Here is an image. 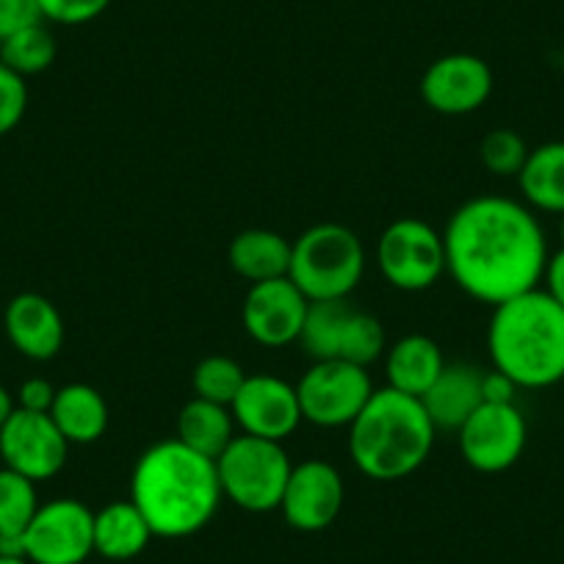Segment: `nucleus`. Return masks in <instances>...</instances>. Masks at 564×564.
Segmentation results:
<instances>
[{"instance_id":"nucleus-1","label":"nucleus","mask_w":564,"mask_h":564,"mask_svg":"<svg viewBox=\"0 0 564 564\" xmlns=\"http://www.w3.org/2000/svg\"><path fill=\"white\" fill-rule=\"evenodd\" d=\"M446 274L470 300L501 305L540 289L547 241L534 210L518 199L481 194L459 205L443 230Z\"/></svg>"},{"instance_id":"nucleus-2","label":"nucleus","mask_w":564,"mask_h":564,"mask_svg":"<svg viewBox=\"0 0 564 564\" xmlns=\"http://www.w3.org/2000/svg\"><path fill=\"white\" fill-rule=\"evenodd\" d=\"M214 459L192 452L177 437L141 454L130 479V501L139 507L155 536L181 540L203 531L221 503Z\"/></svg>"},{"instance_id":"nucleus-3","label":"nucleus","mask_w":564,"mask_h":564,"mask_svg":"<svg viewBox=\"0 0 564 564\" xmlns=\"http://www.w3.org/2000/svg\"><path fill=\"white\" fill-rule=\"evenodd\" d=\"M487 349L492 368L518 388L540 390L564 379V307L545 289L492 307Z\"/></svg>"},{"instance_id":"nucleus-4","label":"nucleus","mask_w":564,"mask_h":564,"mask_svg":"<svg viewBox=\"0 0 564 564\" xmlns=\"http://www.w3.org/2000/svg\"><path fill=\"white\" fill-rule=\"evenodd\" d=\"M437 430L421 399L393 388L373 390L349 426V457L373 481H399L415 474L435 446Z\"/></svg>"},{"instance_id":"nucleus-5","label":"nucleus","mask_w":564,"mask_h":564,"mask_svg":"<svg viewBox=\"0 0 564 564\" xmlns=\"http://www.w3.org/2000/svg\"><path fill=\"white\" fill-rule=\"evenodd\" d=\"M366 274V247L355 230L322 221L291 241L289 276L307 302L349 300Z\"/></svg>"},{"instance_id":"nucleus-6","label":"nucleus","mask_w":564,"mask_h":564,"mask_svg":"<svg viewBox=\"0 0 564 564\" xmlns=\"http://www.w3.org/2000/svg\"><path fill=\"white\" fill-rule=\"evenodd\" d=\"M291 468L282 443L252 435H236L216 459L221 496L254 514L280 509Z\"/></svg>"},{"instance_id":"nucleus-7","label":"nucleus","mask_w":564,"mask_h":564,"mask_svg":"<svg viewBox=\"0 0 564 564\" xmlns=\"http://www.w3.org/2000/svg\"><path fill=\"white\" fill-rule=\"evenodd\" d=\"M300 346L313 362L340 360L368 368L388 351V338L377 316L349 300H333L311 302Z\"/></svg>"},{"instance_id":"nucleus-8","label":"nucleus","mask_w":564,"mask_h":564,"mask_svg":"<svg viewBox=\"0 0 564 564\" xmlns=\"http://www.w3.org/2000/svg\"><path fill=\"white\" fill-rule=\"evenodd\" d=\"M377 263L393 289L417 294L446 274V243L430 221L404 216L384 227L377 243Z\"/></svg>"},{"instance_id":"nucleus-9","label":"nucleus","mask_w":564,"mask_h":564,"mask_svg":"<svg viewBox=\"0 0 564 564\" xmlns=\"http://www.w3.org/2000/svg\"><path fill=\"white\" fill-rule=\"evenodd\" d=\"M368 368L340 360H316L296 382L302 421L322 430H349L373 393Z\"/></svg>"},{"instance_id":"nucleus-10","label":"nucleus","mask_w":564,"mask_h":564,"mask_svg":"<svg viewBox=\"0 0 564 564\" xmlns=\"http://www.w3.org/2000/svg\"><path fill=\"white\" fill-rule=\"evenodd\" d=\"M23 542L31 564H84L95 553V512L78 498L40 503Z\"/></svg>"},{"instance_id":"nucleus-11","label":"nucleus","mask_w":564,"mask_h":564,"mask_svg":"<svg viewBox=\"0 0 564 564\" xmlns=\"http://www.w3.org/2000/svg\"><path fill=\"white\" fill-rule=\"evenodd\" d=\"M69 443L51 417V412L14 410L0 430L3 468L18 470L31 481H47L67 465Z\"/></svg>"},{"instance_id":"nucleus-12","label":"nucleus","mask_w":564,"mask_h":564,"mask_svg":"<svg viewBox=\"0 0 564 564\" xmlns=\"http://www.w3.org/2000/svg\"><path fill=\"white\" fill-rule=\"evenodd\" d=\"M459 452L479 474H503L525 452L529 426L514 404H481L459 426Z\"/></svg>"},{"instance_id":"nucleus-13","label":"nucleus","mask_w":564,"mask_h":564,"mask_svg":"<svg viewBox=\"0 0 564 564\" xmlns=\"http://www.w3.org/2000/svg\"><path fill=\"white\" fill-rule=\"evenodd\" d=\"M307 296L296 289L291 276L254 282L241 305V322L249 338L269 349L300 344L307 318Z\"/></svg>"},{"instance_id":"nucleus-14","label":"nucleus","mask_w":564,"mask_h":564,"mask_svg":"<svg viewBox=\"0 0 564 564\" xmlns=\"http://www.w3.org/2000/svg\"><path fill=\"white\" fill-rule=\"evenodd\" d=\"M344 501L346 485L340 470L324 459H305L291 468L280 512L289 520L291 529L316 534L338 520Z\"/></svg>"},{"instance_id":"nucleus-15","label":"nucleus","mask_w":564,"mask_h":564,"mask_svg":"<svg viewBox=\"0 0 564 564\" xmlns=\"http://www.w3.org/2000/svg\"><path fill=\"white\" fill-rule=\"evenodd\" d=\"M230 412L241 435L263 437V441L274 443L289 441L302 423L296 384L271 377V373L247 377L236 401L230 404Z\"/></svg>"},{"instance_id":"nucleus-16","label":"nucleus","mask_w":564,"mask_h":564,"mask_svg":"<svg viewBox=\"0 0 564 564\" xmlns=\"http://www.w3.org/2000/svg\"><path fill=\"white\" fill-rule=\"evenodd\" d=\"M492 69L474 53H448L432 62L421 78L423 102L446 117L474 113L490 100Z\"/></svg>"},{"instance_id":"nucleus-17","label":"nucleus","mask_w":564,"mask_h":564,"mask_svg":"<svg viewBox=\"0 0 564 564\" xmlns=\"http://www.w3.org/2000/svg\"><path fill=\"white\" fill-rule=\"evenodd\" d=\"M7 338L23 357L36 362L53 360L64 346V318L42 294H18L3 313Z\"/></svg>"},{"instance_id":"nucleus-18","label":"nucleus","mask_w":564,"mask_h":564,"mask_svg":"<svg viewBox=\"0 0 564 564\" xmlns=\"http://www.w3.org/2000/svg\"><path fill=\"white\" fill-rule=\"evenodd\" d=\"M485 371L470 362H446L441 377L421 395V404L437 432H459L465 421L485 404Z\"/></svg>"},{"instance_id":"nucleus-19","label":"nucleus","mask_w":564,"mask_h":564,"mask_svg":"<svg viewBox=\"0 0 564 564\" xmlns=\"http://www.w3.org/2000/svg\"><path fill=\"white\" fill-rule=\"evenodd\" d=\"M443 368H446V357L430 335H404L384 351L388 388L415 395V399H421L432 388Z\"/></svg>"},{"instance_id":"nucleus-20","label":"nucleus","mask_w":564,"mask_h":564,"mask_svg":"<svg viewBox=\"0 0 564 564\" xmlns=\"http://www.w3.org/2000/svg\"><path fill=\"white\" fill-rule=\"evenodd\" d=\"M51 417L69 446H91L108 430V404L97 388L73 382L56 390Z\"/></svg>"},{"instance_id":"nucleus-21","label":"nucleus","mask_w":564,"mask_h":564,"mask_svg":"<svg viewBox=\"0 0 564 564\" xmlns=\"http://www.w3.org/2000/svg\"><path fill=\"white\" fill-rule=\"evenodd\" d=\"M153 529L133 501H113L95 512V553L111 562H130L148 551Z\"/></svg>"},{"instance_id":"nucleus-22","label":"nucleus","mask_w":564,"mask_h":564,"mask_svg":"<svg viewBox=\"0 0 564 564\" xmlns=\"http://www.w3.org/2000/svg\"><path fill=\"white\" fill-rule=\"evenodd\" d=\"M227 260H230V269L252 285L276 280V276H289L291 241L274 230L252 227V230H243L232 238Z\"/></svg>"},{"instance_id":"nucleus-23","label":"nucleus","mask_w":564,"mask_h":564,"mask_svg":"<svg viewBox=\"0 0 564 564\" xmlns=\"http://www.w3.org/2000/svg\"><path fill=\"white\" fill-rule=\"evenodd\" d=\"M236 437V417L230 406L194 395L177 415V441L208 459H219Z\"/></svg>"},{"instance_id":"nucleus-24","label":"nucleus","mask_w":564,"mask_h":564,"mask_svg":"<svg viewBox=\"0 0 564 564\" xmlns=\"http://www.w3.org/2000/svg\"><path fill=\"white\" fill-rule=\"evenodd\" d=\"M518 186L529 208L564 214V141H547L529 153L518 175Z\"/></svg>"},{"instance_id":"nucleus-25","label":"nucleus","mask_w":564,"mask_h":564,"mask_svg":"<svg viewBox=\"0 0 564 564\" xmlns=\"http://www.w3.org/2000/svg\"><path fill=\"white\" fill-rule=\"evenodd\" d=\"M56 36L51 34L45 23L31 25V29L18 31L14 36L0 42V62L23 78L45 73L56 62Z\"/></svg>"},{"instance_id":"nucleus-26","label":"nucleus","mask_w":564,"mask_h":564,"mask_svg":"<svg viewBox=\"0 0 564 564\" xmlns=\"http://www.w3.org/2000/svg\"><path fill=\"white\" fill-rule=\"evenodd\" d=\"M40 509L36 481L0 468V536H23Z\"/></svg>"},{"instance_id":"nucleus-27","label":"nucleus","mask_w":564,"mask_h":564,"mask_svg":"<svg viewBox=\"0 0 564 564\" xmlns=\"http://www.w3.org/2000/svg\"><path fill=\"white\" fill-rule=\"evenodd\" d=\"M247 382L241 362L232 360L227 355H210L194 366L192 384L194 395L205 401H216V404L230 406L236 401L238 390Z\"/></svg>"},{"instance_id":"nucleus-28","label":"nucleus","mask_w":564,"mask_h":564,"mask_svg":"<svg viewBox=\"0 0 564 564\" xmlns=\"http://www.w3.org/2000/svg\"><path fill=\"white\" fill-rule=\"evenodd\" d=\"M531 148L512 128H496L481 139L479 159L485 170L496 177H518L525 166Z\"/></svg>"},{"instance_id":"nucleus-29","label":"nucleus","mask_w":564,"mask_h":564,"mask_svg":"<svg viewBox=\"0 0 564 564\" xmlns=\"http://www.w3.org/2000/svg\"><path fill=\"white\" fill-rule=\"evenodd\" d=\"M29 111V84L0 62V135L12 133Z\"/></svg>"},{"instance_id":"nucleus-30","label":"nucleus","mask_w":564,"mask_h":564,"mask_svg":"<svg viewBox=\"0 0 564 564\" xmlns=\"http://www.w3.org/2000/svg\"><path fill=\"white\" fill-rule=\"evenodd\" d=\"M108 7H111V0H40L45 23L58 25L91 23V20L100 18Z\"/></svg>"},{"instance_id":"nucleus-31","label":"nucleus","mask_w":564,"mask_h":564,"mask_svg":"<svg viewBox=\"0 0 564 564\" xmlns=\"http://www.w3.org/2000/svg\"><path fill=\"white\" fill-rule=\"evenodd\" d=\"M36 23H45L40 0H0V42Z\"/></svg>"},{"instance_id":"nucleus-32","label":"nucleus","mask_w":564,"mask_h":564,"mask_svg":"<svg viewBox=\"0 0 564 564\" xmlns=\"http://www.w3.org/2000/svg\"><path fill=\"white\" fill-rule=\"evenodd\" d=\"M56 390L58 388H53L47 379L31 377L20 384L18 395H14V404L29 412H51L53 401H56Z\"/></svg>"},{"instance_id":"nucleus-33","label":"nucleus","mask_w":564,"mask_h":564,"mask_svg":"<svg viewBox=\"0 0 564 564\" xmlns=\"http://www.w3.org/2000/svg\"><path fill=\"white\" fill-rule=\"evenodd\" d=\"M518 384L501 371H485L481 379V395H485V404H514V393H518Z\"/></svg>"},{"instance_id":"nucleus-34","label":"nucleus","mask_w":564,"mask_h":564,"mask_svg":"<svg viewBox=\"0 0 564 564\" xmlns=\"http://www.w3.org/2000/svg\"><path fill=\"white\" fill-rule=\"evenodd\" d=\"M542 282H545V291L564 307V247L558 252L547 254L545 274H542Z\"/></svg>"},{"instance_id":"nucleus-35","label":"nucleus","mask_w":564,"mask_h":564,"mask_svg":"<svg viewBox=\"0 0 564 564\" xmlns=\"http://www.w3.org/2000/svg\"><path fill=\"white\" fill-rule=\"evenodd\" d=\"M14 410H18V404H14V395L9 393L3 384H0V430H3V423L9 421V415H12Z\"/></svg>"},{"instance_id":"nucleus-36","label":"nucleus","mask_w":564,"mask_h":564,"mask_svg":"<svg viewBox=\"0 0 564 564\" xmlns=\"http://www.w3.org/2000/svg\"><path fill=\"white\" fill-rule=\"evenodd\" d=\"M0 564H31L25 556H0Z\"/></svg>"},{"instance_id":"nucleus-37","label":"nucleus","mask_w":564,"mask_h":564,"mask_svg":"<svg viewBox=\"0 0 564 564\" xmlns=\"http://www.w3.org/2000/svg\"><path fill=\"white\" fill-rule=\"evenodd\" d=\"M558 238H562V247H564V214L558 216Z\"/></svg>"}]
</instances>
